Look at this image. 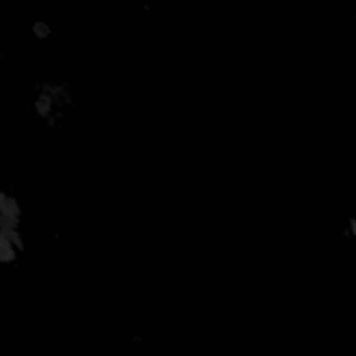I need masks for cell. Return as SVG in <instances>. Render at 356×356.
<instances>
[{
	"label": "cell",
	"mask_w": 356,
	"mask_h": 356,
	"mask_svg": "<svg viewBox=\"0 0 356 356\" xmlns=\"http://www.w3.org/2000/svg\"><path fill=\"white\" fill-rule=\"evenodd\" d=\"M19 246V211L11 197L0 191V263L11 259Z\"/></svg>",
	"instance_id": "6da1fadb"
},
{
	"label": "cell",
	"mask_w": 356,
	"mask_h": 356,
	"mask_svg": "<svg viewBox=\"0 0 356 356\" xmlns=\"http://www.w3.org/2000/svg\"><path fill=\"white\" fill-rule=\"evenodd\" d=\"M343 235L346 236H355L356 235V220L353 217H350L346 222V227L343 229Z\"/></svg>",
	"instance_id": "7a4b0ae2"
}]
</instances>
